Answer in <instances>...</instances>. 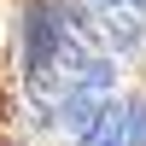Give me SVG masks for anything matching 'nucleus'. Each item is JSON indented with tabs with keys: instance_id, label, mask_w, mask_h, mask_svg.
I'll return each mask as SVG.
<instances>
[{
	"instance_id": "f257e3e1",
	"label": "nucleus",
	"mask_w": 146,
	"mask_h": 146,
	"mask_svg": "<svg viewBox=\"0 0 146 146\" xmlns=\"http://www.w3.org/2000/svg\"><path fill=\"white\" fill-rule=\"evenodd\" d=\"M117 82V70H111V58H94L88 47H76V41H64L58 47V58L47 70H35L29 76V88L41 94V100H64V94H105Z\"/></svg>"
},
{
	"instance_id": "f03ea898",
	"label": "nucleus",
	"mask_w": 146,
	"mask_h": 146,
	"mask_svg": "<svg viewBox=\"0 0 146 146\" xmlns=\"http://www.w3.org/2000/svg\"><path fill=\"white\" fill-rule=\"evenodd\" d=\"M58 47H64V35H58V23H53V6L47 0H35L29 12H23V70H47L58 58Z\"/></svg>"
},
{
	"instance_id": "7ed1b4c3",
	"label": "nucleus",
	"mask_w": 146,
	"mask_h": 146,
	"mask_svg": "<svg viewBox=\"0 0 146 146\" xmlns=\"http://www.w3.org/2000/svg\"><path fill=\"white\" fill-rule=\"evenodd\" d=\"M47 6H53V23H58L64 41H76V47H94V41H100V18H94L88 6H76V0H47Z\"/></svg>"
},
{
	"instance_id": "20e7f679",
	"label": "nucleus",
	"mask_w": 146,
	"mask_h": 146,
	"mask_svg": "<svg viewBox=\"0 0 146 146\" xmlns=\"http://www.w3.org/2000/svg\"><path fill=\"white\" fill-rule=\"evenodd\" d=\"M76 146H123V105H100V117L76 135Z\"/></svg>"
},
{
	"instance_id": "39448f33",
	"label": "nucleus",
	"mask_w": 146,
	"mask_h": 146,
	"mask_svg": "<svg viewBox=\"0 0 146 146\" xmlns=\"http://www.w3.org/2000/svg\"><path fill=\"white\" fill-rule=\"evenodd\" d=\"M94 117H100V94H64L58 100V129L64 135H82Z\"/></svg>"
},
{
	"instance_id": "423d86ee",
	"label": "nucleus",
	"mask_w": 146,
	"mask_h": 146,
	"mask_svg": "<svg viewBox=\"0 0 146 146\" xmlns=\"http://www.w3.org/2000/svg\"><path fill=\"white\" fill-rule=\"evenodd\" d=\"M105 41H111L117 53H140L146 35H140V23H135V18H123V6H111V12H105Z\"/></svg>"
},
{
	"instance_id": "0eeeda50",
	"label": "nucleus",
	"mask_w": 146,
	"mask_h": 146,
	"mask_svg": "<svg viewBox=\"0 0 146 146\" xmlns=\"http://www.w3.org/2000/svg\"><path fill=\"white\" fill-rule=\"evenodd\" d=\"M123 146H146V100H123Z\"/></svg>"
},
{
	"instance_id": "6e6552de",
	"label": "nucleus",
	"mask_w": 146,
	"mask_h": 146,
	"mask_svg": "<svg viewBox=\"0 0 146 146\" xmlns=\"http://www.w3.org/2000/svg\"><path fill=\"white\" fill-rule=\"evenodd\" d=\"M117 6H135V12H146V0H117Z\"/></svg>"
},
{
	"instance_id": "1a4fd4ad",
	"label": "nucleus",
	"mask_w": 146,
	"mask_h": 146,
	"mask_svg": "<svg viewBox=\"0 0 146 146\" xmlns=\"http://www.w3.org/2000/svg\"><path fill=\"white\" fill-rule=\"evenodd\" d=\"M100 6H117V0H100Z\"/></svg>"
}]
</instances>
